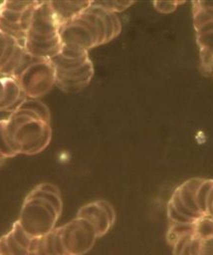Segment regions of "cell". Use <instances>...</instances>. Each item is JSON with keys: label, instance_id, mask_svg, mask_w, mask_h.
<instances>
[{"label": "cell", "instance_id": "7402d4cb", "mask_svg": "<svg viewBox=\"0 0 213 255\" xmlns=\"http://www.w3.org/2000/svg\"><path fill=\"white\" fill-rule=\"evenodd\" d=\"M97 3L102 7H104L105 9L115 14L117 12L124 11L125 9L129 8L133 4V2L131 1H100Z\"/></svg>", "mask_w": 213, "mask_h": 255}, {"label": "cell", "instance_id": "30bf717a", "mask_svg": "<svg viewBox=\"0 0 213 255\" xmlns=\"http://www.w3.org/2000/svg\"><path fill=\"white\" fill-rule=\"evenodd\" d=\"M38 3L39 1H34L24 11H14L0 5V32L14 38L23 46L27 30Z\"/></svg>", "mask_w": 213, "mask_h": 255}, {"label": "cell", "instance_id": "6da1fadb", "mask_svg": "<svg viewBox=\"0 0 213 255\" xmlns=\"http://www.w3.org/2000/svg\"><path fill=\"white\" fill-rule=\"evenodd\" d=\"M120 31L117 15L92 1L84 12L61 26L60 36L64 47L89 52L111 41Z\"/></svg>", "mask_w": 213, "mask_h": 255}, {"label": "cell", "instance_id": "ac0fdd59", "mask_svg": "<svg viewBox=\"0 0 213 255\" xmlns=\"http://www.w3.org/2000/svg\"><path fill=\"white\" fill-rule=\"evenodd\" d=\"M27 196L30 197H41L49 201L61 214H62V209H63V201L61 197V192H52L48 190H43L35 186L28 194Z\"/></svg>", "mask_w": 213, "mask_h": 255}, {"label": "cell", "instance_id": "5b68a950", "mask_svg": "<svg viewBox=\"0 0 213 255\" xmlns=\"http://www.w3.org/2000/svg\"><path fill=\"white\" fill-rule=\"evenodd\" d=\"M61 213L46 199L26 196L18 221L33 238L42 237L56 228Z\"/></svg>", "mask_w": 213, "mask_h": 255}, {"label": "cell", "instance_id": "4316f807", "mask_svg": "<svg viewBox=\"0 0 213 255\" xmlns=\"http://www.w3.org/2000/svg\"><path fill=\"white\" fill-rule=\"evenodd\" d=\"M0 254L1 255H12V253L10 252V250L6 244L4 236H2L0 238Z\"/></svg>", "mask_w": 213, "mask_h": 255}, {"label": "cell", "instance_id": "9a60e30c", "mask_svg": "<svg viewBox=\"0 0 213 255\" xmlns=\"http://www.w3.org/2000/svg\"><path fill=\"white\" fill-rule=\"evenodd\" d=\"M193 234L202 240H213V217L201 216L194 221Z\"/></svg>", "mask_w": 213, "mask_h": 255}, {"label": "cell", "instance_id": "4fadbf2b", "mask_svg": "<svg viewBox=\"0 0 213 255\" xmlns=\"http://www.w3.org/2000/svg\"><path fill=\"white\" fill-rule=\"evenodd\" d=\"M194 28L213 21V2L194 1L192 2Z\"/></svg>", "mask_w": 213, "mask_h": 255}, {"label": "cell", "instance_id": "83f0119b", "mask_svg": "<svg viewBox=\"0 0 213 255\" xmlns=\"http://www.w3.org/2000/svg\"><path fill=\"white\" fill-rule=\"evenodd\" d=\"M6 89V77H0V104L2 103Z\"/></svg>", "mask_w": 213, "mask_h": 255}, {"label": "cell", "instance_id": "8fae6325", "mask_svg": "<svg viewBox=\"0 0 213 255\" xmlns=\"http://www.w3.org/2000/svg\"><path fill=\"white\" fill-rule=\"evenodd\" d=\"M172 255H213V240H202L187 235L174 241Z\"/></svg>", "mask_w": 213, "mask_h": 255}, {"label": "cell", "instance_id": "7c38bea8", "mask_svg": "<svg viewBox=\"0 0 213 255\" xmlns=\"http://www.w3.org/2000/svg\"><path fill=\"white\" fill-rule=\"evenodd\" d=\"M54 11V14L59 21L60 25L73 20L82 12H84L92 3V1H49Z\"/></svg>", "mask_w": 213, "mask_h": 255}, {"label": "cell", "instance_id": "52a82bcc", "mask_svg": "<svg viewBox=\"0 0 213 255\" xmlns=\"http://www.w3.org/2000/svg\"><path fill=\"white\" fill-rule=\"evenodd\" d=\"M57 229L70 255L86 254L93 248L98 239L92 224L77 216L68 223L57 227Z\"/></svg>", "mask_w": 213, "mask_h": 255}, {"label": "cell", "instance_id": "7a4b0ae2", "mask_svg": "<svg viewBox=\"0 0 213 255\" xmlns=\"http://www.w3.org/2000/svg\"><path fill=\"white\" fill-rule=\"evenodd\" d=\"M61 25L49 1H39L36 6L23 48L33 59L51 60L63 48L60 36Z\"/></svg>", "mask_w": 213, "mask_h": 255}, {"label": "cell", "instance_id": "484cf974", "mask_svg": "<svg viewBox=\"0 0 213 255\" xmlns=\"http://www.w3.org/2000/svg\"><path fill=\"white\" fill-rule=\"evenodd\" d=\"M212 204H213V187L209 191V194H208L207 200H206V216H210L211 217Z\"/></svg>", "mask_w": 213, "mask_h": 255}, {"label": "cell", "instance_id": "ba28073f", "mask_svg": "<svg viewBox=\"0 0 213 255\" xmlns=\"http://www.w3.org/2000/svg\"><path fill=\"white\" fill-rule=\"evenodd\" d=\"M203 179L201 177H193L184 181L174 189L167 203L190 222H194L197 218L203 216L196 203L197 189Z\"/></svg>", "mask_w": 213, "mask_h": 255}, {"label": "cell", "instance_id": "e0dca14e", "mask_svg": "<svg viewBox=\"0 0 213 255\" xmlns=\"http://www.w3.org/2000/svg\"><path fill=\"white\" fill-rule=\"evenodd\" d=\"M194 222L192 223H169L167 231V241L171 245L177 239L187 236L194 235Z\"/></svg>", "mask_w": 213, "mask_h": 255}, {"label": "cell", "instance_id": "d4e9b609", "mask_svg": "<svg viewBox=\"0 0 213 255\" xmlns=\"http://www.w3.org/2000/svg\"><path fill=\"white\" fill-rule=\"evenodd\" d=\"M184 2L180 1H155L153 2V6L155 10L161 12V13H171L174 10H176L178 5L183 4Z\"/></svg>", "mask_w": 213, "mask_h": 255}, {"label": "cell", "instance_id": "f546056e", "mask_svg": "<svg viewBox=\"0 0 213 255\" xmlns=\"http://www.w3.org/2000/svg\"><path fill=\"white\" fill-rule=\"evenodd\" d=\"M211 217H213V204H212V209H211Z\"/></svg>", "mask_w": 213, "mask_h": 255}, {"label": "cell", "instance_id": "9c48e42d", "mask_svg": "<svg viewBox=\"0 0 213 255\" xmlns=\"http://www.w3.org/2000/svg\"><path fill=\"white\" fill-rule=\"evenodd\" d=\"M77 217L86 219L94 227L97 237H103L115 222V211L106 199H99L83 205L77 212Z\"/></svg>", "mask_w": 213, "mask_h": 255}, {"label": "cell", "instance_id": "d6986e66", "mask_svg": "<svg viewBox=\"0 0 213 255\" xmlns=\"http://www.w3.org/2000/svg\"><path fill=\"white\" fill-rule=\"evenodd\" d=\"M213 187V179H203L202 183L197 189L196 193V203L199 208V211L203 216H206V200L209 194V191Z\"/></svg>", "mask_w": 213, "mask_h": 255}, {"label": "cell", "instance_id": "277c9868", "mask_svg": "<svg viewBox=\"0 0 213 255\" xmlns=\"http://www.w3.org/2000/svg\"><path fill=\"white\" fill-rule=\"evenodd\" d=\"M50 61L55 70V86L67 94L82 91L94 76V65L87 51L63 46Z\"/></svg>", "mask_w": 213, "mask_h": 255}, {"label": "cell", "instance_id": "3957f363", "mask_svg": "<svg viewBox=\"0 0 213 255\" xmlns=\"http://www.w3.org/2000/svg\"><path fill=\"white\" fill-rule=\"evenodd\" d=\"M5 123L11 146L17 154L39 153L51 141V124L31 111L17 109L5 119Z\"/></svg>", "mask_w": 213, "mask_h": 255}, {"label": "cell", "instance_id": "ffe728a7", "mask_svg": "<svg viewBox=\"0 0 213 255\" xmlns=\"http://www.w3.org/2000/svg\"><path fill=\"white\" fill-rule=\"evenodd\" d=\"M0 152L6 159L17 155V153L14 151V149L11 146V143L6 131L5 119L0 120Z\"/></svg>", "mask_w": 213, "mask_h": 255}, {"label": "cell", "instance_id": "cb8c5ba5", "mask_svg": "<svg viewBox=\"0 0 213 255\" xmlns=\"http://www.w3.org/2000/svg\"><path fill=\"white\" fill-rule=\"evenodd\" d=\"M199 55L203 73L206 75H213V56L204 50H199Z\"/></svg>", "mask_w": 213, "mask_h": 255}, {"label": "cell", "instance_id": "4dcf8cb0", "mask_svg": "<svg viewBox=\"0 0 213 255\" xmlns=\"http://www.w3.org/2000/svg\"><path fill=\"white\" fill-rule=\"evenodd\" d=\"M0 255H1V254H0Z\"/></svg>", "mask_w": 213, "mask_h": 255}, {"label": "cell", "instance_id": "2e32d148", "mask_svg": "<svg viewBox=\"0 0 213 255\" xmlns=\"http://www.w3.org/2000/svg\"><path fill=\"white\" fill-rule=\"evenodd\" d=\"M17 109L31 111L45 122L51 124V113L49 108L38 99H26Z\"/></svg>", "mask_w": 213, "mask_h": 255}, {"label": "cell", "instance_id": "f1b7e54d", "mask_svg": "<svg viewBox=\"0 0 213 255\" xmlns=\"http://www.w3.org/2000/svg\"><path fill=\"white\" fill-rule=\"evenodd\" d=\"M5 161H6V158H5V157L1 154V152H0V166H2Z\"/></svg>", "mask_w": 213, "mask_h": 255}, {"label": "cell", "instance_id": "8992f818", "mask_svg": "<svg viewBox=\"0 0 213 255\" xmlns=\"http://www.w3.org/2000/svg\"><path fill=\"white\" fill-rule=\"evenodd\" d=\"M16 79L27 98L39 99L55 86V70L50 60L33 59Z\"/></svg>", "mask_w": 213, "mask_h": 255}, {"label": "cell", "instance_id": "603a6c76", "mask_svg": "<svg viewBox=\"0 0 213 255\" xmlns=\"http://www.w3.org/2000/svg\"><path fill=\"white\" fill-rule=\"evenodd\" d=\"M6 244L10 250V252L12 253V255H30L29 251L27 249H25L23 246H21L12 236L11 232L9 231L7 234L4 235Z\"/></svg>", "mask_w": 213, "mask_h": 255}, {"label": "cell", "instance_id": "44dd1931", "mask_svg": "<svg viewBox=\"0 0 213 255\" xmlns=\"http://www.w3.org/2000/svg\"><path fill=\"white\" fill-rule=\"evenodd\" d=\"M12 236L14 237V239L21 245L23 246L25 249H27L29 251V248L31 246V243L33 241V237H31L26 231L25 229L21 226V224L19 223V221H15L12 225V228L10 230Z\"/></svg>", "mask_w": 213, "mask_h": 255}, {"label": "cell", "instance_id": "5bb4252c", "mask_svg": "<svg viewBox=\"0 0 213 255\" xmlns=\"http://www.w3.org/2000/svg\"><path fill=\"white\" fill-rule=\"evenodd\" d=\"M195 31L199 50H204L213 56V21L199 26Z\"/></svg>", "mask_w": 213, "mask_h": 255}]
</instances>
